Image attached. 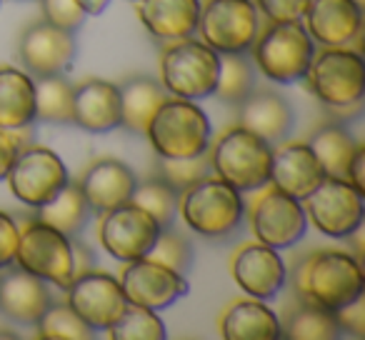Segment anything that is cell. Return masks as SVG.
<instances>
[{
	"instance_id": "obj_1",
	"label": "cell",
	"mask_w": 365,
	"mask_h": 340,
	"mask_svg": "<svg viewBox=\"0 0 365 340\" xmlns=\"http://www.w3.org/2000/svg\"><path fill=\"white\" fill-rule=\"evenodd\" d=\"M295 285L308 303L338 313L363 298V265L345 250H315L300 263Z\"/></svg>"
},
{
	"instance_id": "obj_2",
	"label": "cell",
	"mask_w": 365,
	"mask_h": 340,
	"mask_svg": "<svg viewBox=\"0 0 365 340\" xmlns=\"http://www.w3.org/2000/svg\"><path fill=\"white\" fill-rule=\"evenodd\" d=\"M182 223L203 238H223L240 225L245 213L243 195L218 175H205L178 195Z\"/></svg>"
},
{
	"instance_id": "obj_3",
	"label": "cell",
	"mask_w": 365,
	"mask_h": 340,
	"mask_svg": "<svg viewBox=\"0 0 365 340\" xmlns=\"http://www.w3.org/2000/svg\"><path fill=\"white\" fill-rule=\"evenodd\" d=\"M158 158H195L210 148V120L203 108L185 98H165L145 130Z\"/></svg>"
},
{
	"instance_id": "obj_4",
	"label": "cell",
	"mask_w": 365,
	"mask_h": 340,
	"mask_svg": "<svg viewBox=\"0 0 365 340\" xmlns=\"http://www.w3.org/2000/svg\"><path fill=\"white\" fill-rule=\"evenodd\" d=\"M270 143L243 125L228 128L208 148L210 170L240 193H255L270 183Z\"/></svg>"
},
{
	"instance_id": "obj_5",
	"label": "cell",
	"mask_w": 365,
	"mask_h": 340,
	"mask_svg": "<svg viewBox=\"0 0 365 340\" xmlns=\"http://www.w3.org/2000/svg\"><path fill=\"white\" fill-rule=\"evenodd\" d=\"M218 68L220 53H215L203 41H170L160 56V86L175 98L200 101L213 96Z\"/></svg>"
},
{
	"instance_id": "obj_6",
	"label": "cell",
	"mask_w": 365,
	"mask_h": 340,
	"mask_svg": "<svg viewBox=\"0 0 365 340\" xmlns=\"http://www.w3.org/2000/svg\"><path fill=\"white\" fill-rule=\"evenodd\" d=\"M253 58L260 73L273 83H295L305 78L313 61V38L300 21L270 23L258 33L253 46Z\"/></svg>"
},
{
	"instance_id": "obj_7",
	"label": "cell",
	"mask_w": 365,
	"mask_h": 340,
	"mask_svg": "<svg viewBox=\"0 0 365 340\" xmlns=\"http://www.w3.org/2000/svg\"><path fill=\"white\" fill-rule=\"evenodd\" d=\"M18 268L66 290L73 280V240L43 220H28L18 233Z\"/></svg>"
},
{
	"instance_id": "obj_8",
	"label": "cell",
	"mask_w": 365,
	"mask_h": 340,
	"mask_svg": "<svg viewBox=\"0 0 365 340\" xmlns=\"http://www.w3.org/2000/svg\"><path fill=\"white\" fill-rule=\"evenodd\" d=\"M300 203L305 218L330 238H350L363 225V193L355 190L348 178L325 175Z\"/></svg>"
},
{
	"instance_id": "obj_9",
	"label": "cell",
	"mask_w": 365,
	"mask_h": 340,
	"mask_svg": "<svg viewBox=\"0 0 365 340\" xmlns=\"http://www.w3.org/2000/svg\"><path fill=\"white\" fill-rule=\"evenodd\" d=\"M11 193L28 208H41L56 198L68 183V168L56 150L28 143L18 150L11 170L6 175Z\"/></svg>"
},
{
	"instance_id": "obj_10",
	"label": "cell",
	"mask_w": 365,
	"mask_h": 340,
	"mask_svg": "<svg viewBox=\"0 0 365 340\" xmlns=\"http://www.w3.org/2000/svg\"><path fill=\"white\" fill-rule=\"evenodd\" d=\"M305 78L323 105L358 103L365 91V61L360 51H350L348 46L325 48L318 56L313 53Z\"/></svg>"
},
{
	"instance_id": "obj_11",
	"label": "cell",
	"mask_w": 365,
	"mask_h": 340,
	"mask_svg": "<svg viewBox=\"0 0 365 340\" xmlns=\"http://www.w3.org/2000/svg\"><path fill=\"white\" fill-rule=\"evenodd\" d=\"M195 31L220 56L248 53L258 38V8L250 0H205Z\"/></svg>"
},
{
	"instance_id": "obj_12",
	"label": "cell",
	"mask_w": 365,
	"mask_h": 340,
	"mask_svg": "<svg viewBox=\"0 0 365 340\" xmlns=\"http://www.w3.org/2000/svg\"><path fill=\"white\" fill-rule=\"evenodd\" d=\"M158 230H160V225L140 205L128 200V203L101 213L98 240L108 255H113L120 263H130V260L145 258L150 253Z\"/></svg>"
},
{
	"instance_id": "obj_13",
	"label": "cell",
	"mask_w": 365,
	"mask_h": 340,
	"mask_svg": "<svg viewBox=\"0 0 365 340\" xmlns=\"http://www.w3.org/2000/svg\"><path fill=\"white\" fill-rule=\"evenodd\" d=\"M250 228L260 243L283 250L303 238L308 230V218H305L300 200L290 198L288 193L270 185V188L260 190L250 203Z\"/></svg>"
},
{
	"instance_id": "obj_14",
	"label": "cell",
	"mask_w": 365,
	"mask_h": 340,
	"mask_svg": "<svg viewBox=\"0 0 365 340\" xmlns=\"http://www.w3.org/2000/svg\"><path fill=\"white\" fill-rule=\"evenodd\" d=\"M118 283H120L128 303L150 310L170 308L175 300L188 295L190 290L185 275L150 258H138L125 263Z\"/></svg>"
},
{
	"instance_id": "obj_15",
	"label": "cell",
	"mask_w": 365,
	"mask_h": 340,
	"mask_svg": "<svg viewBox=\"0 0 365 340\" xmlns=\"http://www.w3.org/2000/svg\"><path fill=\"white\" fill-rule=\"evenodd\" d=\"M68 305L91 325L93 330H108L120 313L125 310L128 300L123 288L113 275L91 270L71 280L66 288Z\"/></svg>"
},
{
	"instance_id": "obj_16",
	"label": "cell",
	"mask_w": 365,
	"mask_h": 340,
	"mask_svg": "<svg viewBox=\"0 0 365 340\" xmlns=\"http://www.w3.org/2000/svg\"><path fill=\"white\" fill-rule=\"evenodd\" d=\"M18 56L31 76H63L76 61V41L71 31L51 26L48 21L33 23L23 31Z\"/></svg>"
},
{
	"instance_id": "obj_17",
	"label": "cell",
	"mask_w": 365,
	"mask_h": 340,
	"mask_svg": "<svg viewBox=\"0 0 365 340\" xmlns=\"http://www.w3.org/2000/svg\"><path fill=\"white\" fill-rule=\"evenodd\" d=\"M230 275L250 298L270 300L285 285V263L278 250L265 243H243L230 255Z\"/></svg>"
},
{
	"instance_id": "obj_18",
	"label": "cell",
	"mask_w": 365,
	"mask_h": 340,
	"mask_svg": "<svg viewBox=\"0 0 365 340\" xmlns=\"http://www.w3.org/2000/svg\"><path fill=\"white\" fill-rule=\"evenodd\" d=\"M325 168L310 150L308 143H283L273 148L270 155V185L288 193L290 198L303 200L320 180L325 178Z\"/></svg>"
},
{
	"instance_id": "obj_19",
	"label": "cell",
	"mask_w": 365,
	"mask_h": 340,
	"mask_svg": "<svg viewBox=\"0 0 365 340\" xmlns=\"http://www.w3.org/2000/svg\"><path fill=\"white\" fill-rule=\"evenodd\" d=\"M138 180L133 170L123 160L115 158H98L83 170L78 188H81L83 198H86L88 208L96 213H106V210L123 205L133 198Z\"/></svg>"
},
{
	"instance_id": "obj_20",
	"label": "cell",
	"mask_w": 365,
	"mask_h": 340,
	"mask_svg": "<svg viewBox=\"0 0 365 340\" xmlns=\"http://www.w3.org/2000/svg\"><path fill=\"white\" fill-rule=\"evenodd\" d=\"M303 18L308 36L325 48L350 46L363 28L358 0H310Z\"/></svg>"
},
{
	"instance_id": "obj_21",
	"label": "cell",
	"mask_w": 365,
	"mask_h": 340,
	"mask_svg": "<svg viewBox=\"0 0 365 340\" xmlns=\"http://www.w3.org/2000/svg\"><path fill=\"white\" fill-rule=\"evenodd\" d=\"M73 123L86 133H110L120 128V88L101 78H88L73 86Z\"/></svg>"
},
{
	"instance_id": "obj_22",
	"label": "cell",
	"mask_w": 365,
	"mask_h": 340,
	"mask_svg": "<svg viewBox=\"0 0 365 340\" xmlns=\"http://www.w3.org/2000/svg\"><path fill=\"white\" fill-rule=\"evenodd\" d=\"M51 305L48 283L38 275L16 268L0 278V315L21 325H36Z\"/></svg>"
},
{
	"instance_id": "obj_23",
	"label": "cell",
	"mask_w": 365,
	"mask_h": 340,
	"mask_svg": "<svg viewBox=\"0 0 365 340\" xmlns=\"http://www.w3.org/2000/svg\"><path fill=\"white\" fill-rule=\"evenodd\" d=\"M138 18L150 36L160 41L190 38L198 28L200 0H135Z\"/></svg>"
},
{
	"instance_id": "obj_24",
	"label": "cell",
	"mask_w": 365,
	"mask_h": 340,
	"mask_svg": "<svg viewBox=\"0 0 365 340\" xmlns=\"http://www.w3.org/2000/svg\"><path fill=\"white\" fill-rule=\"evenodd\" d=\"M218 330L225 340H275L280 335V320L258 298H238L223 308Z\"/></svg>"
},
{
	"instance_id": "obj_25",
	"label": "cell",
	"mask_w": 365,
	"mask_h": 340,
	"mask_svg": "<svg viewBox=\"0 0 365 340\" xmlns=\"http://www.w3.org/2000/svg\"><path fill=\"white\" fill-rule=\"evenodd\" d=\"M240 125L273 145L288 138L293 128V110L288 101L273 91L250 93L240 101Z\"/></svg>"
},
{
	"instance_id": "obj_26",
	"label": "cell",
	"mask_w": 365,
	"mask_h": 340,
	"mask_svg": "<svg viewBox=\"0 0 365 340\" xmlns=\"http://www.w3.org/2000/svg\"><path fill=\"white\" fill-rule=\"evenodd\" d=\"M36 120V81L26 71L0 66V130H16Z\"/></svg>"
},
{
	"instance_id": "obj_27",
	"label": "cell",
	"mask_w": 365,
	"mask_h": 340,
	"mask_svg": "<svg viewBox=\"0 0 365 340\" xmlns=\"http://www.w3.org/2000/svg\"><path fill=\"white\" fill-rule=\"evenodd\" d=\"M165 101V88L148 76H135L120 88V128L145 135L148 123Z\"/></svg>"
},
{
	"instance_id": "obj_28",
	"label": "cell",
	"mask_w": 365,
	"mask_h": 340,
	"mask_svg": "<svg viewBox=\"0 0 365 340\" xmlns=\"http://www.w3.org/2000/svg\"><path fill=\"white\" fill-rule=\"evenodd\" d=\"M308 145L320 160V165L325 168V173L345 178V170H348V163L353 158L358 143L353 140V135L340 123H330V125H323L320 130L313 133Z\"/></svg>"
},
{
	"instance_id": "obj_29",
	"label": "cell",
	"mask_w": 365,
	"mask_h": 340,
	"mask_svg": "<svg viewBox=\"0 0 365 340\" xmlns=\"http://www.w3.org/2000/svg\"><path fill=\"white\" fill-rule=\"evenodd\" d=\"M38 220H43V223H48L51 228L66 233L68 238L81 233L88 220V203H86V198H83L81 188L68 183L56 198H51L46 205L38 208Z\"/></svg>"
},
{
	"instance_id": "obj_30",
	"label": "cell",
	"mask_w": 365,
	"mask_h": 340,
	"mask_svg": "<svg viewBox=\"0 0 365 340\" xmlns=\"http://www.w3.org/2000/svg\"><path fill=\"white\" fill-rule=\"evenodd\" d=\"M36 118L43 123H73V86L63 76H43L36 81Z\"/></svg>"
},
{
	"instance_id": "obj_31",
	"label": "cell",
	"mask_w": 365,
	"mask_h": 340,
	"mask_svg": "<svg viewBox=\"0 0 365 340\" xmlns=\"http://www.w3.org/2000/svg\"><path fill=\"white\" fill-rule=\"evenodd\" d=\"M280 335L290 340H335L340 335V325L333 310L308 303L290 315L285 328L280 325Z\"/></svg>"
},
{
	"instance_id": "obj_32",
	"label": "cell",
	"mask_w": 365,
	"mask_h": 340,
	"mask_svg": "<svg viewBox=\"0 0 365 340\" xmlns=\"http://www.w3.org/2000/svg\"><path fill=\"white\" fill-rule=\"evenodd\" d=\"M250 93H253V66H250L248 56L245 53H223L213 96L223 103H240Z\"/></svg>"
},
{
	"instance_id": "obj_33",
	"label": "cell",
	"mask_w": 365,
	"mask_h": 340,
	"mask_svg": "<svg viewBox=\"0 0 365 340\" xmlns=\"http://www.w3.org/2000/svg\"><path fill=\"white\" fill-rule=\"evenodd\" d=\"M110 340H163L168 338L165 325L158 318V310L128 303L120 318L106 330Z\"/></svg>"
},
{
	"instance_id": "obj_34",
	"label": "cell",
	"mask_w": 365,
	"mask_h": 340,
	"mask_svg": "<svg viewBox=\"0 0 365 340\" xmlns=\"http://www.w3.org/2000/svg\"><path fill=\"white\" fill-rule=\"evenodd\" d=\"M38 338L43 340H91L96 330L76 313L68 303L48 305L38 318Z\"/></svg>"
},
{
	"instance_id": "obj_35",
	"label": "cell",
	"mask_w": 365,
	"mask_h": 340,
	"mask_svg": "<svg viewBox=\"0 0 365 340\" xmlns=\"http://www.w3.org/2000/svg\"><path fill=\"white\" fill-rule=\"evenodd\" d=\"M133 203L140 205L160 228H170L173 218L178 213V190L163 178H150L145 183L135 185Z\"/></svg>"
},
{
	"instance_id": "obj_36",
	"label": "cell",
	"mask_w": 365,
	"mask_h": 340,
	"mask_svg": "<svg viewBox=\"0 0 365 340\" xmlns=\"http://www.w3.org/2000/svg\"><path fill=\"white\" fill-rule=\"evenodd\" d=\"M145 258L182 273V270H188L190 260H193V245H190L188 238H182V235L175 233V230L160 228L158 230L155 243H153L150 253H148Z\"/></svg>"
},
{
	"instance_id": "obj_37",
	"label": "cell",
	"mask_w": 365,
	"mask_h": 340,
	"mask_svg": "<svg viewBox=\"0 0 365 340\" xmlns=\"http://www.w3.org/2000/svg\"><path fill=\"white\" fill-rule=\"evenodd\" d=\"M210 175V158L208 153L203 155H195V158H160V178L165 183H170L175 190H182L193 185L195 180L205 178Z\"/></svg>"
},
{
	"instance_id": "obj_38",
	"label": "cell",
	"mask_w": 365,
	"mask_h": 340,
	"mask_svg": "<svg viewBox=\"0 0 365 340\" xmlns=\"http://www.w3.org/2000/svg\"><path fill=\"white\" fill-rule=\"evenodd\" d=\"M43 8V21L51 26L63 28V31H76L86 21V13L78 6V0H41Z\"/></svg>"
},
{
	"instance_id": "obj_39",
	"label": "cell",
	"mask_w": 365,
	"mask_h": 340,
	"mask_svg": "<svg viewBox=\"0 0 365 340\" xmlns=\"http://www.w3.org/2000/svg\"><path fill=\"white\" fill-rule=\"evenodd\" d=\"M310 0H255V8L270 23H295L303 21Z\"/></svg>"
},
{
	"instance_id": "obj_40",
	"label": "cell",
	"mask_w": 365,
	"mask_h": 340,
	"mask_svg": "<svg viewBox=\"0 0 365 340\" xmlns=\"http://www.w3.org/2000/svg\"><path fill=\"white\" fill-rule=\"evenodd\" d=\"M31 138H33L31 125L16 128V130H0V180H6L18 150H21L23 145H28Z\"/></svg>"
},
{
	"instance_id": "obj_41",
	"label": "cell",
	"mask_w": 365,
	"mask_h": 340,
	"mask_svg": "<svg viewBox=\"0 0 365 340\" xmlns=\"http://www.w3.org/2000/svg\"><path fill=\"white\" fill-rule=\"evenodd\" d=\"M18 233H21V228L13 220V215H8L6 210H0V270L11 268L16 263Z\"/></svg>"
},
{
	"instance_id": "obj_42",
	"label": "cell",
	"mask_w": 365,
	"mask_h": 340,
	"mask_svg": "<svg viewBox=\"0 0 365 340\" xmlns=\"http://www.w3.org/2000/svg\"><path fill=\"white\" fill-rule=\"evenodd\" d=\"M338 318L340 330H353L355 335H363L365 333V320H363V298H358L355 303L345 305L343 310L335 313Z\"/></svg>"
},
{
	"instance_id": "obj_43",
	"label": "cell",
	"mask_w": 365,
	"mask_h": 340,
	"mask_svg": "<svg viewBox=\"0 0 365 340\" xmlns=\"http://www.w3.org/2000/svg\"><path fill=\"white\" fill-rule=\"evenodd\" d=\"M345 178L350 180L355 190L365 195V148L363 145H355V153L348 163V170H345Z\"/></svg>"
},
{
	"instance_id": "obj_44",
	"label": "cell",
	"mask_w": 365,
	"mask_h": 340,
	"mask_svg": "<svg viewBox=\"0 0 365 340\" xmlns=\"http://www.w3.org/2000/svg\"><path fill=\"white\" fill-rule=\"evenodd\" d=\"M96 270V255L88 245L83 243H73V278L83 273H91Z\"/></svg>"
},
{
	"instance_id": "obj_45",
	"label": "cell",
	"mask_w": 365,
	"mask_h": 340,
	"mask_svg": "<svg viewBox=\"0 0 365 340\" xmlns=\"http://www.w3.org/2000/svg\"><path fill=\"white\" fill-rule=\"evenodd\" d=\"M108 3H110V0H78V6L83 8L86 16H101L108 8Z\"/></svg>"
},
{
	"instance_id": "obj_46",
	"label": "cell",
	"mask_w": 365,
	"mask_h": 340,
	"mask_svg": "<svg viewBox=\"0 0 365 340\" xmlns=\"http://www.w3.org/2000/svg\"><path fill=\"white\" fill-rule=\"evenodd\" d=\"M0 338H18V335L11 333V330H0Z\"/></svg>"
},
{
	"instance_id": "obj_47",
	"label": "cell",
	"mask_w": 365,
	"mask_h": 340,
	"mask_svg": "<svg viewBox=\"0 0 365 340\" xmlns=\"http://www.w3.org/2000/svg\"><path fill=\"white\" fill-rule=\"evenodd\" d=\"M0 278H3V273H0Z\"/></svg>"
}]
</instances>
